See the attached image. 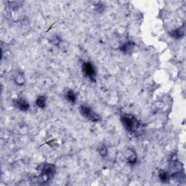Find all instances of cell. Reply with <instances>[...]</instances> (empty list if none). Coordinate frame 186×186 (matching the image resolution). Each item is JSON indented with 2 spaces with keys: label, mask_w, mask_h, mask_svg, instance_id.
I'll list each match as a JSON object with an SVG mask.
<instances>
[{
  "label": "cell",
  "mask_w": 186,
  "mask_h": 186,
  "mask_svg": "<svg viewBox=\"0 0 186 186\" xmlns=\"http://www.w3.org/2000/svg\"><path fill=\"white\" fill-rule=\"evenodd\" d=\"M15 81L17 84H24V78H23V77L21 76H18L17 78H15Z\"/></svg>",
  "instance_id": "9a60e30c"
},
{
  "label": "cell",
  "mask_w": 186,
  "mask_h": 186,
  "mask_svg": "<svg viewBox=\"0 0 186 186\" xmlns=\"http://www.w3.org/2000/svg\"><path fill=\"white\" fill-rule=\"evenodd\" d=\"M55 172H56V169L53 164L45 163L43 165H42L39 180V183L45 184L47 181H49L54 176Z\"/></svg>",
  "instance_id": "7a4b0ae2"
},
{
  "label": "cell",
  "mask_w": 186,
  "mask_h": 186,
  "mask_svg": "<svg viewBox=\"0 0 186 186\" xmlns=\"http://www.w3.org/2000/svg\"><path fill=\"white\" fill-rule=\"evenodd\" d=\"M36 104L39 108H44L46 106V97L45 96H39L36 100Z\"/></svg>",
  "instance_id": "30bf717a"
},
{
  "label": "cell",
  "mask_w": 186,
  "mask_h": 186,
  "mask_svg": "<svg viewBox=\"0 0 186 186\" xmlns=\"http://www.w3.org/2000/svg\"><path fill=\"white\" fill-rule=\"evenodd\" d=\"M121 121L124 128L129 132H136L139 127V122L135 116L132 114H124L121 116Z\"/></svg>",
  "instance_id": "6da1fadb"
},
{
  "label": "cell",
  "mask_w": 186,
  "mask_h": 186,
  "mask_svg": "<svg viewBox=\"0 0 186 186\" xmlns=\"http://www.w3.org/2000/svg\"><path fill=\"white\" fill-rule=\"evenodd\" d=\"M60 42H61V40L60 38L58 37V36H54V37L52 38V43L54 44V45H59V43H60Z\"/></svg>",
  "instance_id": "5bb4252c"
},
{
  "label": "cell",
  "mask_w": 186,
  "mask_h": 186,
  "mask_svg": "<svg viewBox=\"0 0 186 186\" xmlns=\"http://www.w3.org/2000/svg\"><path fill=\"white\" fill-rule=\"evenodd\" d=\"M82 71L84 75L89 78L91 81L95 82V77H96V71H95V67L91 63L84 62L82 65Z\"/></svg>",
  "instance_id": "277c9868"
},
{
  "label": "cell",
  "mask_w": 186,
  "mask_h": 186,
  "mask_svg": "<svg viewBox=\"0 0 186 186\" xmlns=\"http://www.w3.org/2000/svg\"><path fill=\"white\" fill-rule=\"evenodd\" d=\"M79 110L81 114L83 115L84 117L92 121V122H97L100 121L99 115H97L96 113L94 112L89 106L82 105L80 106Z\"/></svg>",
  "instance_id": "3957f363"
},
{
  "label": "cell",
  "mask_w": 186,
  "mask_h": 186,
  "mask_svg": "<svg viewBox=\"0 0 186 186\" xmlns=\"http://www.w3.org/2000/svg\"><path fill=\"white\" fill-rule=\"evenodd\" d=\"M130 152V155L128 156V162L129 163V164H135L136 160H137V157H136V155L134 151H129Z\"/></svg>",
  "instance_id": "8fae6325"
},
{
  "label": "cell",
  "mask_w": 186,
  "mask_h": 186,
  "mask_svg": "<svg viewBox=\"0 0 186 186\" xmlns=\"http://www.w3.org/2000/svg\"><path fill=\"white\" fill-rule=\"evenodd\" d=\"M103 9H104V5H101L100 3H98L97 5H95V10L97 12H103Z\"/></svg>",
  "instance_id": "4fadbf2b"
},
{
  "label": "cell",
  "mask_w": 186,
  "mask_h": 186,
  "mask_svg": "<svg viewBox=\"0 0 186 186\" xmlns=\"http://www.w3.org/2000/svg\"><path fill=\"white\" fill-rule=\"evenodd\" d=\"M159 177L161 180V181L164 182V183H166V182H169V180H170V174L168 172L162 170V171L159 172Z\"/></svg>",
  "instance_id": "9c48e42d"
},
{
  "label": "cell",
  "mask_w": 186,
  "mask_h": 186,
  "mask_svg": "<svg viewBox=\"0 0 186 186\" xmlns=\"http://www.w3.org/2000/svg\"><path fill=\"white\" fill-rule=\"evenodd\" d=\"M170 35L174 39H177L183 37L184 35H185V26H182V27L177 28V29L172 31L170 32Z\"/></svg>",
  "instance_id": "52a82bcc"
},
{
  "label": "cell",
  "mask_w": 186,
  "mask_h": 186,
  "mask_svg": "<svg viewBox=\"0 0 186 186\" xmlns=\"http://www.w3.org/2000/svg\"><path fill=\"white\" fill-rule=\"evenodd\" d=\"M134 46L135 44L132 42H126L125 44H124L122 47H120V50L124 54H129L131 53L134 49Z\"/></svg>",
  "instance_id": "8992f818"
},
{
  "label": "cell",
  "mask_w": 186,
  "mask_h": 186,
  "mask_svg": "<svg viewBox=\"0 0 186 186\" xmlns=\"http://www.w3.org/2000/svg\"><path fill=\"white\" fill-rule=\"evenodd\" d=\"M99 153L100 155L103 157V158L106 156L107 153H108V150H107L106 146H105V145H101V146L99 148Z\"/></svg>",
  "instance_id": "7c38bea8"
},
{
  "label": "cell",
  "mask_w": 186,
  "mask_h": 186,
  "mask_svg": "<svg viewBox=\"0 0 186 186\" xmlns=\"http://www.w3.org/2000/svg\"><path fill=\"white\" fill-rule=\"evenodd\" d=\"M65 97L68 102L74 103L76 100V95L73 90H68L65 94Z\"/></svg>",
  "instance_id": "ba28073f"
},
{
  "label": "cell",
  "mask_w": 186,
  "mask_h": 186,
  "mask_svg": "<svg viewBox=\"0 0 186 186\" xmlns=\"http://www.w3.org/2000/svg\"><path fill=\"white\" fill-rule=\"evenodd\" d=\"M15 104L21 111H26L29 108V104L24 99H18L15 101Z\"/></svg>",
  "instance_id": "5b68a950"
}]
</instances>
